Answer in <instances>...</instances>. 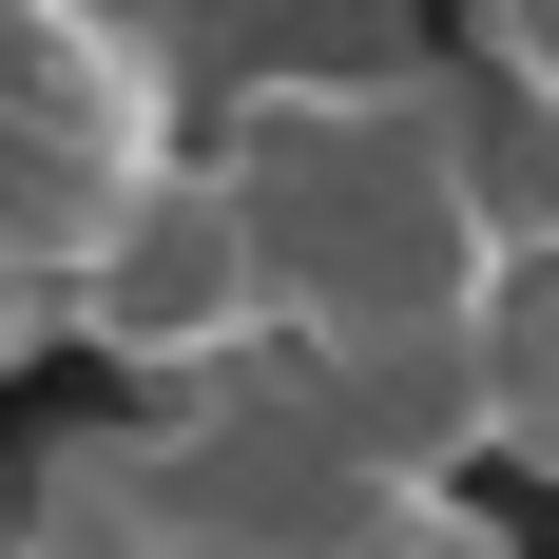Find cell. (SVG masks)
Here are the masks:
<instances>
[{"instance_id": "cell-4", "label": "cell", "mask_w": 559, "mask_h": 559, "mask_svg": "<svg viewBox=\"0 0 559 559\" xmlns=\"http://www.w3.org/2000/svg\"><path fill=\"white\" fill-rule=\"evenodd\" d=\"M463 20H483V58H502V97L559 116V0H463Z\"/></svg>"}, {"instance_id": "cell-3", "label": "cell", "mask_w": 559, "mask_h": 559, "mask_svg": "<svg viewBox=\"0 0 559 559\" xmlns=\"http://www.w3.org/2000/svg\"><path fill=\"white\" fill-rule=\"evenodd\" d=\"M483 463L559 483V251H521L502 309H483Z\"/></svg>"}, {"instance_id": "cell-5", "label": "cell", "mask_w": 559, "mask_h": 559, "mask_svg": "<svg viewBox=\"0 0 559 559\" xmlns=\"http://www.w3.org/2000/svg\"><path fill=\"white\" fill-rule=\"evenodd\" d=\"M0 559H58V540H0Z\"/></svg>"}, {"instance_id": "cell-1", "label": "cell", "mask_w": 559, "mask_h": 559, "mask_svg": "<svg viewBox=\"0 0 559 559\" xmlns=\"http://www.w3.org/2000/svg\"><path fill=\"white\" fill-rule=\"evenodd\" d=\"M213 174L251 213L271 271V347H347V329H483L521 271L502 193H483V97L405 39L367 78H289V97L213 116Z\"/></svg>"}, {"instance_id": "cell-2", "label": "cell", "mask_w": 559, "mask_h": 559, "mask_svg": "<svg viewBox=\"0 0 559 559\" xmlns=\"http://www.w3.org/2000/svg\"><path fill=\"white\" fill-rule=\"evenodd\" d=\"M58 329L116 347V367H135V386H174V405L231 386V367L271 347V271H251V213H231L213 135H193L174 174H135V193H116V231L58 271Z\"/></svg>"}]
</instances>
